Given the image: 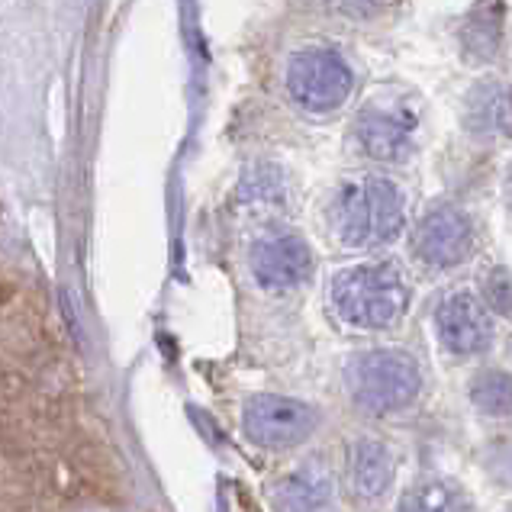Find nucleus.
I'll use <instances>...</instances> for the list:
<instances>
[{"label": "nucleus", "mask_w": 512, "mask_h": 512, "mask_svg": "<svg viewBox=\"0 0 512 512\" xmlns=\"http://www.w3.org/2000/svg\"><path fill=\"white\" fill-rule=\"evenodd\" d=\"M400 512H471V503L464 500L458 487L445 480H426V484L403 493Z\"/></svg>", "instance_id": "12"}, {"label": "nucleus", "mask_w": 512, "mask_h": 512, "mask_svg": "<svg viewBox=\"0 0 512 512\" xmlns=\"http://www.w3.org/2000/svg\"><path fill=\"white\" fill-rule=\"evenodd\" d=\"M252 274L268 290L300 287L313 274V252L300 236H268L252 248Z\"/></svg>", "instance_id": "8"}, {"label": "nucleus", "mask_w": 512, "mask_h": 512, "mask_svg": "<svg viewBox=\"0 0 512 512\" xmlns=\"http://www.w3.org/2000/svg\"><path fill=\"white\" fill-rule=\"evenodd\" d=\"M506 194H509V203H512V174H509V181H506Z\"/></svg>", "instance_id": "16"}, {"label": "nucleus", "mask_w": 512, "mask_h": 512, "mask_svg": "<svg viewBox=\"0 0 512 512\" xmlns=\"http://www.w3.org/2000/svg\"><path fill=\"white\" fill-rule=\"evenodd\" d=\"M471 400L477 409H484L490 416L512 413V377L503 371H484L477 374L471 384Z\"/></svg>", "instance_id": "14"}, {"label": "nucleus", "mask_w": 512, "mask_h": 512, "mask_svg": "<svg viewBox=\"0 0 512 512\" xmlns=\"http://www.w3.org/2000/svg\"><path fill=\"white\" fill-rule=\"evenodd\" d=\"M274 506L281 512H329L332 509V480L319 467H303L290 474L274 490Z\"/></svg>", "instance_id": "10"}, {"label": "nucleus", "mask_w": 512, "mask_h": 512, "mask_svg": "<svg viewBox=\"0 0 512 512\" xmlns=\"http://www.w3.org/2000/svg\"><path fill=\"white\" fill-rule=\"evenodd\" d=\"M393 480V458L390 451L374 442V438H361L355 445V487L361 496H380Z\"/></svg>", "instance_id": "11"}, {"label": "nucleus", "mask_w": 512, "mask_h": 512, "mask_svg": "<svg viewBox=\"0 0 512 512\" xmlns=\"http://www.w3.org/2000/svg\"><path fill=\"white\" fill-rule=\"evenodd\" d=\"M474 226L458 207H435L419 219L413 232V252L429 268H455L471 255Z\"/></svg>", "instance_id": "6"}, {"label": "nucleus", "mask_w": 512, "mask_h": 512, "mask_svg": "<svg viewBox=\"0 0 512 512\" xmlns=\"http://www.w3.org/2000/svg\"><path fill=\"white\" fill-rule=\"evenodd\" d=\"M319 426V413L303 400L258 393L245 403L242 429L261 448H294Z\"/></svg>", "instance_id": "5"}, {"label": "nucleus", "mask_w": 512, "mask_h": 512, "mask_svg": "<svg viewBox=\"0 0 512 512\" xmlns=\"http://www.w3.org/2000/svg\"><path fill=\"white\" fill-rule=\"evenodd\" d=\"M471 126L484 133H503L512 129V97L503 87H490L487 94H477L471 104Z\"/></svg>", "instance_id": "13"}, {"label": "nucleus", "mask_w": 512, "mask_h": 512, "mask_svg": "<svg viewBox=\"0 0 512 512\" xmlns=\"http://www.w3.org/2000/svg\"><path fill=\"white\" fill-rule=\"evenodd\" d=\"M351 87H355L351 65L335 49H300L287 65V91L306 113L339 110L348 100Z\"/></svg>", "instance_id": "4"}, {"label": "nucleus", "mask_w": 512, "mask_h": 512, "mask_svg": "<svg viewBox=\"0 0 512 512\" xmlns=\"http://www.w3.org/2000/svg\"><path fill=\"white\" fill-rule=\"evenodd\" d=\"M509 512H512V509H509Z\"/></svg>", "instance_id": "17"}, {"label": "nucleus", "mask_w": 512, "mask_h": 512, "mask_svg": "<svg viewBox=\"0 0 512 512\" xmlns=\"http://www.w3.org/2000/svg\"><path fill=\"white\" fill-rule=\"evenodd\" d=\"M345 384L351 400L368 413H393L416 400L419 393V368L403 351H364L351 358L345 368Z\"/></svg>", "instance_id": "3"}, {"label": "nucleus", "mask_w": 512, "mask_h": 512, "mask_svg": "<svg viewBox=\"0 0 512 512\" xmlns=\"http://www.w3.org/2000/svg\"><path fill=\"white\" fill-rule=\"evenodd\" d=\"M355 139L374 162H403L413 152V120L397 110L371 107L358 116Z\"/></svg>", "instance_id": "9"}, {"label": "nucleus", "mask_w": 512, "mask_h": 512, "mask_svg": "<svg viewBox=\"0 0 512 512\" xmlns=\"http://www.w3.org/2000/svg\"><path fill=\"white\" fill-rule=\"evenodd\" d=\"M438 339L455 355H477L493 342V323L487 306L474 294L458 290V294L445 297V303L435 313Z\"/></svg>", "instance_id": "7"}, {"label": "nucleus", "mask_w": 512, "mask_h": 512, "mask_svg": "<svg viewBox=\"0 0 512 512\" xmlns=\"http://www.w3.org/2000/svg\"><path fill=\"white\" fill-rule=\"evenodd\" d=\"M342 4L348 7V10H355V13H371V10H377L384 0H342Z\"/></svg>", "instance_id": "15"}, {"label": "nucleus", "mask_w": 512, "mask_h": 512, "mask_svg": "<svg viewBox=\"0 0 512 512\" xmlns=\"http://www.w3.org/2000/svg\"><path fill=\"white\" fill-rule=\"evenodd\" d=\"M406 197L390 178L345 184L332 203V229L348 248H380L403 232Z\"/></svg>", "instance_id": "1"}, {"label": "nucleus", "mask_w": 512, "mask_h": 512, "mask_svg": "<svg viewBox=\"0 0 512 512\" xmlns=\"http://www.w3.org/2000/svg\"><path fill=\"white\" fill-rule=\"evenodd\" d=\"M406 303V277L390 261L345 268L332 281L335 313L355 329H390L406 313Z\"/></svg>", "instance_id": "2"}]
</instances>
